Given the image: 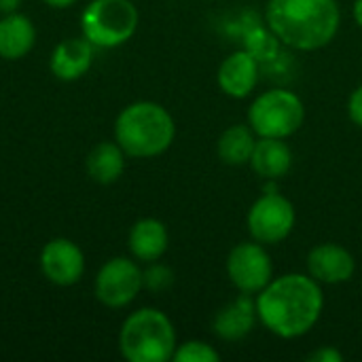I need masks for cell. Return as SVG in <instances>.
<instances>
[{
  "instance_id": "cell-17",
  "label": "cell",
  "mask_w": 362,
  "mask_h": 362,
  "mask_svg": "<svg viewBox=\"0 0 362 362\" xmlns=\"http://www.w3.org/2000/svg\"><path fill=\"white\" fill-rule=\"evenodd\" d=\"M36 42V28L30 17L21 13H8L0 19V57L2 59H21L25 57Z\"/></svg>"
},
{
  "instance_id": "cell-18",
  "label": "cell",
  "mask_w": 362,
  "mask_h": 362,
  "mask_svg": "<svg viewBox=\"0 0 362 362\" xmlns=\"http://www.w3.org/2000/svg\"><path fill=\"white\" fill-rule=\"evenodd\" d=\"M125 151L117 142H100L87 157V174L100 185H112L123 176Z\"/></svg>"
},
{
  "instance_id": "cell-19",
  "label": "cell",
  "mask_w": 362,
  "mask_h": 362,
  "mask_svg": "<svg viewBox=\"0 0 362 362\" xmlns=\"http://www.w3.org/2000/svg\"><path fill=\"white\" fill-rule=\"evenodd\" d=\"M257 134L252 132V127L246 123H235L231 127H227L216 144L218 157L223 163L227 165H246L252 157L255 144H257Z\"/></svg>"
},
{
  "instance_id": "cell-9",
  "label": "cell",
  "mask_w": 362,
  "mask_h": 362,
  "mask_svg": "<svg viewBox=\"0 0 362 362\" xmlns=\"http://www.w3.org/2000/svg\"><path fill=\"white\" fill-rule=\"evenodd\" d=\"M227 276L240 293L259 295L274 280V263L259 242L235 244L227 257Z\"/></svg>"
},
{
  "instance_id": "cell-13",
  "label": "cell",
  "mask_w": 362,
  "mask_h": 362,
  "mask_svg": "<svg viewBox=\"0 0 362 362\" xmlns=\"http://www.w3.org/2000/svg\"><path fill=\"white\" fill-rule=\"evenodd\" d=\"M259 320L257 314V297L248 293H240L229 305L221 308L214 316L212 329L214 335L223 341H240L248 337Z\"/></svg>"
},
{
  "instance_id": "cell-27",
  "label": "cell",
  "mask_w": 362,
  "mask_h": 362,
  "mask_svg": "<svg viewBox=\"0 0 362 362\" xmlns=\"http://www.w3.org/2000/svg\"><path fill=\"white\" fill-rule=\"evenodd\" d=\"M352 15H354V21L358 23V28H362V0H354Z\"/></svg>"
},
{
  "instance_id": "cell-23",
  "label": "cell",
  "mask_w": 362,
  "mask_h": 362,
  "mask_svg": "<svg viewBox=\"0 0 362 362\" xmlns=\"http://www.w3.org/2000/svg\"><path fill=\"white\" fill-rule=\"evenodd\" d=\"M348 115L352 119L354 125L362 127V85L356 87L352 93H350V100H348Z\"/></svg>"
},
{
  "instance_id": "cell-21",
  "label": "cell",
  "mask_w": 362,
  "mask_h": 362,
  "mask_svg": "<svg viewBox=\"0 0 362 362\" xmlns=\"http://www.w3.org/2000/svg\"><path fill=\"white\" fill-rule=\"evenodd\" d=\"M172 361L176 362H218L221 354L206 341L202 339H193L187 341L182 346H176V352L172 356Z\"/></svg>"
},
{
  "instance_id": "cell-11",
  "label": "cell",
  "mask_w": 362,
  "mask_h": 362,
  "mask_svg": "<svg viewBox=\"0 0 362 362\" xmlns=\"http://www.w3.org/2000/svg\"><path fill=\"white\" fill-rule=\"evenodd\" d=\"M356 272V261L350 250H346L339 244L325 242L310 250L308 255V274L318 284H344L352 280Z\"/></svg>"
},
{
  "instance_id": "cell-25",
  "label": "cell",
  "mask_w": 362,
  "mask_h": 362,
  "mask_svg": "<svg viewBox=\"0 0 362 362\" xmlns=\"http://www.w3.org/2000/svg\"><path fill=\"white\" fill-rule=\"evenodd\" d=\"M19 6H21V0H0V13H2V15L17 13Z\"/></svg>"
},
{
  "instance_id": "cell-5",
  "label": "cell",
  "mask_w": 362,
  "mask_h": 362,
  "mask_svg": "<svg viewBox=\"0 0 362 362\" xmlns=\"http://www.w3.org/2000/svg\"><path fill=\"white\" fill-rule=\"evenodd\" d=\"M138 8L132 0H91L83 15V36L100 49L125 45L138 30Z\"/></svg>"
},
{
  "instance_id": "cell-6",
  "label": "cell",
  "mask_w": 362,
  "mask_h": 362,
  "mask_svg": "<svg viewBox=\"0 0 362 362\" xmlns=\"http://www.w3.org/2000/svg\"><path fill=\"white\" fill-rule=\"evenodd\" d=\"M305 121V106L295 91L267 89L248 108V125L259 138H291Z\"/></svg>"
},
{
  "instance_id": "cell-4",
  "label": "cell",
  "mask_w": 362,
  "mask_h": 362,
  "mask_svg": "<svg viewBox=\"0 0 362 362\" xmlns=\"http://www.w3.org/2000/svg\"><path fill=\"white\" fill-rule=\"evenodd\" d=\"M178 339L172 320L155 308L129 314L119 331V348L129 362H168L176 352Z\"/></svg>"
},
{
  "instance_id": "cell-10",
  "label": "cell",
  "mask_w": 362,
  "mask_h": 362,
  "mask_svg": "<svg viewBox=\"0 0 362 362\" xmlns=\"http://www.w3.org/2000/svg\"><path fill=\"white\" fill-rule=\"evenodd\" d=\"M40 269L49 282L57 286H72L85 274V255L74 242L55 238L47 242L40 252Z\"/></svg>"
},
{
  "instance_id": "cell-20",
  "label": "cell",
  "mask_w": 362,
  "mask_h": 362,
  "mask_svg": "<svg viewBox=\"0 0 362 362\" xmlns=\"http://www.w3.org/2000/svg\"><path fill=\"white\" fill-rule=\"evenodd\" d=\"M282 42L280 38L267 28H255L246 34L244 38V49L259 62V64H267V62H274L278 57V51H280Z\"/></svg>"
},
{
  "instance_id": "cell-24",
  "label": "cell",
  "mask_w": 362,
  "mask_h": 362,
  "mask_svg": "<svg viewBox=\"0 0 362 362\" xmlns=\"http://www.w3.org/2000/svg\"><path fill=\"white\" fill-rule=\"evenodd\" d=\"M308 361L310 362H341L344 361V354H341L337 348H333V346H322V348L314 350V352L308 356Z\"/></svg>"
},
{
  "instance_id": "cell-3",
  "label": "cell",
  "mask_w": 362,
  "mask_h": 362,
  "mask_svg": "<svg viewBox=\"0 0 362 362\" xmlns=\"http://www.w3.org/2000/svg\"><path fill=\"white\" fill-rule=\"evenodd\" d=\"M117 144L125 155L151 159L165 153L176 138V123L168 108L157 102H134L125 106L115 121Z\"/></svg>"
},
{
  "instance_id": "cell-8",
  "label": "cell",
  "mask_w": 362,
  "mask_h": 362,
  "mask_svg": "<svg viewBox=\"0 0 362 362\" xmlns=\"http://www.w3.org/2000/svg\"><path fill=\"white\" fill-rule=\"evenodd\" d=\"M144 288L142 269L127 257H115L102 265L95 276L93 291L102 305L119 310L129 305Z\"/></svg>"
},
{
  "instance_id": "cell-7",
  "label": "cell",
  "mask_w": 362,
  "mask_h": 362,
  "mask_svg": "<svg viewBox=\"0 0 362 362\" xmlns=\"http://www.w3.org/2000/svg\"><path fill=\"white\" fill-rule=\"evenodd\" d=\"M297 223L295 206L288 197L280 195L278 191L261 195L248 210L246 225L255 242L263 246L284 242Z\"/></svg>"
},
{
  "instance_id": "cell-15",
  "label": "cell",
  "mask_w": 362,
  "mask_h": 362,
  "mask_svg": "<svg viewBox=\"0 0 362 362\" xmlns=\"http://www.w3.org/2000/svg\"><path fill=\"white\" fill-rule=\"evenodd\" d=\"M248 165L263 180H280L293 168V151L282 138H257Z\"/></svg>"
},
{
  "instance_id": "cell-2",
  "label": "cell",
  "mask_w": 362,
  "mask_h": 362,
  "mask_svg": "<svg viewBox=\"0 0 362 362\" xmlns=\"http://www.w3.org/2000/svg\"><path fill=\"white\" fill-rule=\"evenodd\" d=\"M265 21L282 45L295 51H318L339 32L337 0H267Z\"/></svg>"
},
{
  "instance_id": "cell-26",
  "label": "cell",
  "mask_w": 362,
  "mask_h": 362,
  "mask_svg": "<svg viewBox=\"0 0 362 362\" xmlns=\"http://www.w3.org/2000/svg\"><path fill=\"white\" fill-rule=\"evenodd\" d=\"M42 2L53 6V8H66V6H72L76 0H42Z\"/></svg>"
},
{
  "instance_id": "cell-14",
  "label": "cell",
  "mask_w": 362,
  "mask_h": 362,
  "mask_svg": "<svg viewBox=\"0 0 362 362\" xmlns=\"http://www.w3.org/2000/svg\"><path fill=\"white\" fill-rule=\"evenodd\" d=\"M93 49L95 47L85 36L62 40L53 49V55H51V72L59 81H66V83L81 78L91 68Z\"/></svg>"
},
{
  "instance_id": "cell-22",
  "label": "cell",
  "mask_w": 362,
  "mask_h": 362,
  "mask_svg": "<svg viewBox=\"0 0 362 362\" xmlns=\"http://www.w3.org/2000/svg\"><path fill=\"white\" fill-rule=\"evenodd\" d=\"M142 280H144V288H148L153 293H163L174 284V274L170 267L153 261L151 267L142 272Z\"/></svg>"
},
{
  "instance_id": "cell-12",
  "label": "cell",
  "mask_w": 362,
  "mask_h": 362,
  "mask_svg": "<svg viewBox=\"0 0 362 362\" xmlns=\"http://www.w3.org/2000/svg\"><path fill=\"white\" fill-rule=\"evenodd\" d=\"M259 66L261 64L246 49L233 51L218 66L216 81H218L221 91L229 98H235V100L248 98L257 89Z\"/></svg>"
},
{
  "instance_id": "cell-1",
  "label": "cell",
  "mask_w": 362,
  "mask_h": 362,
  "mask_svg": "<svg viewBox=\"0 0 362 362\" xmlns=\"http://www.w3.org/2000/svg\"><path fill=\"white\" fill-rule=\"evenodd\" d=\"M322 310V284L310 274L278 276L257 295L261 325L280 339H299L308 335L320 320Z\"/></svg>"
},
{
  "instance_id": "cell-16",
  "label": "cell",
  "mask_w": 362,
  "mask_h": 362,
  "mask_svg": "<svg viewBox=\"0 0 362 362\" xmlns=\"http://www.w3.org/2000/svg\"><path fill=\"white\" fill-rule=\"evenodd\" d=\"M129 252L134 255V259L142 261V263H153L159 261L170 244V235L168 229L161 221L157 218H140L132 231H129Z\"/></svg>"
}]
</instances>
